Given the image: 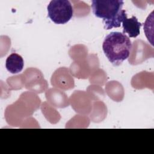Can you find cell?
<instances>
[{
    "label": "cell",
    "instance_id": "cell-1",
    "mask_svg": "<svg viewBox=\"0 0 154 154\" xmlns=\"http://www.w3.org/2000/svg\"><path fill=\"white\" fill-rule=\"evenodd\" d=\"M102 49L109 62L117 66L129 57L132 43L129 37L125 34L114 31L105 37Z\"/></svg>",
    "mask_w": 154,
    "mask_h": 154
},
{
    "label": "cell",
    "instance_id": "cell-2",
    "mask_svg": "<svg viewBox=\"0 0 154 154\" xmlns=\"http://www.w3.org/2000/svg\"><path fill=\"white\" fill-rule=\"evenodd\" d=\"M122 0H93L91 8L95 16L102 19L105 29L120 26L126 11L122 10Z\"/></svg>",
    "mask_w": 154,
    "mask_h": 154
},
{
    "label": "cell",
    "instance_id": "cell-3",
    "mask_svg": "<svg viewBox=\"0 0 154 154\" xmlns=\"http://www.w3.org/2000/svg\"><path fill=\"white\" fill-rule=\"evenodd\" d=\"M48 16L56 24H65L72 17L73 7L68 0H52L47 7Z\"/></svg>",
    "mask_w": 154,
    "mask_h": 154
},
{
    "label": "cell",
    "instance_id": "cell-4",
    "mask_svg": "<svg viewBox=\"0 0 154 154\" xmlns=\"http://www.w3.org/2000/svg\"><path fill=\"white\" fill-rule=\"evenodd\" d=\"M123 33H127L129 37H137L140 33V27L141 23L138 21L135 16H132L131 18H128L126 13L124 14L122 19Z\"/></svg>",
    "mask_w": 154,
    "mask_h": 154
},
{
    "label": "cell",
    "instance_id": "cell-5",
    "mask_svg": "<svg viewBox=\"0 0 154 154\" xmlns=\"http://www.w3.org/2000/svg\"><path fill=\"white\" fill-rule=\"evenodd\" d=\"M24 66V61L21 55L16 54H11L5 61V67L11 73L15 74L22 71Z\"/></svg>",
    "mask_w": 154,
    "mask_h": 154
}]
</instances>
